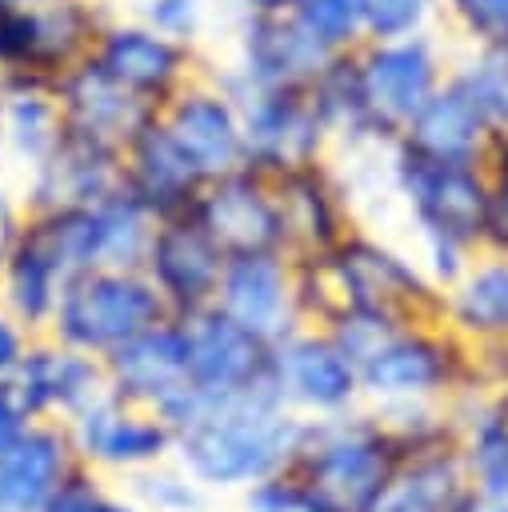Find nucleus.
Returning a JSON list of instances; mask_svg holds the SVG:
<instances>
[{
  "instance_id": "nucleus-49",
  "label": "nucleus",
  "mask_w": 508,
  "mask_h": 512,
  "mask_svg": "<svg viewBox=\"0 0 508 512\" xmlns=\"http://www.w3.org/2000/svg\"><path fill=\"white\" fill-rule=\"evenodd\" d=\"M212 4H216V0H212Z\"/></svg>"
},
{
  "instance_id": "nucleus-3",
  "label": "nucleus",
  "mask_w": 508,
  "mask_h": 512,
  "mask_svg": "<svg viewBox=\"0 0 508 512\" xmlns=\"http://www.w3.org/2000/svg\"><path fill=\"white\" fill-rule=\"evenodd\" d=\"M320 268L328 276L336 312L368 308L400 324H444V288L432 284L412 252L396 248L368 224H356L328 256H320Z\"/></svg>"
},
{
  "instance_id": "nucleus-38",
  "label": "nucleus",
  "mask_w": 508,
  "mask_h": 512,
  "mask_svg": "<svg viewBox=\"0 0 508 512\" xmlns=\"http://www.w3.org/2000/svg\"><path fill=\"white\" fill-rule=\"evenodd\" d=\"M236 500H240V512H320L308 488L288 468L248 484L244 492H236Z\"/></svg>"
},
{
  "instance_id": "nucleus-29",
  "label": "nucleus",
  "mask_w": 508,
  "mask_h": 512,
  "mask_svg": "<svg viewBox=\"0 0 508 512\" xmlns=\"http://www.w3.org/2000/svg\"><path fill=\"white\" fill-rule=\"evenodd\" d=\"M64 280H68V276L48 260V252H44L36 240H28V236L20 232L16 248H12L8 260L0 264V304H4L32 336H40V332H48V324H52V312H56V304H60Z\"/></svg>"
},
{
  "instance_id": "nucleus-19",
  "label": "nucleus",
  "mask_w": 508,
  "mask_h": 512,
  "mask_svg": "<svg viewBox=\"0 0 508 512\" xmlns=\"http://www.w3.org/2000/svg\"><path fill=\"white\" fill-rule=\"evenodd\" d=\"M188 332V380L200 392L228 396L272 380V340L256 336L216 304L184 316Z\"/></svg>"
},
{
  "instance_id": "nucleus-33",
  "label": "nucleus",
  "mask_w": 508,
  "mask_h": 512,
  "mask_svg": "<svg viewBox=\"0 0 508 512\" xmlns=\"http://www.w3.org/2000/svg\"><path fill=\"white\" fill-rule=\"evenodd\" d=\"M440 28L464 48L508 52V0H440Z\"/></svg>"
},
{
  "instance_id": "nucleus-45",
  "label": "nucleus",
  "mask_w": 508,
  "mask_h": 512,
  "mask_svg": "<svg viewBox=\"0 0 508 512\" xmlns=\"http://www.w3.org/2000/svg\"><path fill=\"white\" fill-rule=\"evenodd\" d=\"M488 172H500V168H508V132H496V140H492V148H488Z\"/></svg>"
},
{
  "instance_id": "nucleus-9",
  "label": "nucleus",
  "mask_w": 508,
  "mask_h": 512,
  "mask_svg": "<svg viewBox=\"0 0 508 512\" xmlns=\"http://www.w3.org/2000/svg\"><path fill=\"white\" fill-rule=\"evenodd\" d=\"M272 388L300 416H340L364 404L356 360L316 324L272 340Z\"/></svg>"
},
{
  "instance_id": "nucleus-12",
  "label": "nucleus",
  "mask_w": 508,
  "mask_h": 512,
  "mask_svg": "<svg viewBox=\"0 0 508 512\" xmlns=\"http://www.w3.org/2000/svg\"><path fill=\"white\" fill-rule=\"evenodd\" d=\"M332 56L292 12H232V56L220 68L260 88H308Z\"/></svg>"
},
{
  "instance_id": "nucleus-24",
  "label": "nucleus",
  "mask_w": 508,
  "mask_h": 512,
  "mask_svg": "<svg viewBox=\"0 0 508 512\" xmlns=\"http://www.w3.org/2000/svg\"><path fill=\"white\" fill-rule=\"evenodd\" d=\"M76 464L68 428L60 420H32L0 452V512H40Z\"/></svg>"
},
{
  "instance_id": "nucleus-11",
  "label": "nucleus",
  "mask_w": 508,
  "mask_h": 512,
  "mask_svg": "<svg viewBox=\"0 0 508 512\" xmlns=\"http://www.w3.org/2000/svg\"><path fill=\"white\" fill-rule=\"evenodd\" d=\"M0 384L28 412V420L68 424L76 412H84L88 404H96L108 392V372H104V356L80 352L72 344H60L56 336L40 332L28 340L24 356Z\"/></svg>"
},
{
  "instance_id": "nucleus-4",
  "label": "nucleus",
  "mask_w": 508,
  "mask_h": 512,
  "mask_svg": "<svg viewBox=\"0 0 508 512\" xmlns=\"http://www.w3.org/2000/svg\"><path fill=\"white\" fill-rule=\"evenodd\" d=\"M488 188H492L488 164L432 160L404 148L400 140L392 144V192H396V204L404 208L416 248L456 244V248L480 252Z\"/></svg>"
},
{
  "instance_id": "nucleus-1",
  "label": "nucleus",
  "mask_w": 508,
  "mask_h": 512,
  "mask_svg": "<svg viewBox=\"0 0 508 512\" xmlns=\"http://www.w3.org/2000/svg\"><path fill=\"white\" fill-rule=\"evenodd\" d=\"M304 416L292 412L272 380L212 396L200 392L192 416L176 428L172 456L212 492H244L248 484L288 468Z\"/></svg>"
},
{
  "instance_id": "nucleus-14",
  "label": "nucleus",
  "mask_w": 508,
  "mask_h": 512,
  "mask_svg": "<svg viewBox=\"0 0 508 512\" xmlns=\"http://www.w3.org/2000/svg\"><path fill=\"white\" fill-rule=\"evenodd\" d=\"M276 200H280V216H284V232H288V256L292 260H312V256H328L360 220L348 196V184L328 156L284 168L272 176Z\"/></svg>"
},
{
  "instance_id": "nucleus-36",
  "label": "nucleus",
  "mask_w": 508,
  "mask_h": 512,
  "mask_svg": "<svg viewBox=\"0 0 508 512\" xmlns=\"http://www.w3.org/2000/svg\"><path fill=\"white\" fill-rule=\"evenodd\" d=\"M152 28H160L172 40L200 44L212 24V0H148L136 8Z\"/></svg>"
},
{
  "instance_id": "nucleus-13",
  "label": "nucleus",
  "mask_w": 508,
  "mask_h": 512,
  "mask_svg": "<svg viewBox=\"0 0 508 512\" xmlns=\"http://www.w3.org/2000/svg\"><path fill=\"white\" fill-rule=\"evenodd\" d=\"M192 216L208 228V236L228 256L288 252V232H284L272 176L252 164L204 180V188L192 204Z\"/></svg>"
},
{
  "instance_id": "nucleus-18",
  "label": "nucleus",
  "mask_w": 508,
  "mask_h": 512,
  "mask_svg": "<svg viewBox=\"0 0 508 512\" xmlns=\"http://www.w3.org/2000/svg\"><path fill=\"white\" fill-rule=\"evenodd\" d=\"M120 188H124V152L68 128L60 144L20 180V196L28 212L92 208Z\"/></svg>"
},
{
  "instance_id": "nucleus-22",
  "label": "nucleus",
  "mask_w": 508,
  "mask_h": 512,
  "mask_svg": "<svg viewBox=\"0 0 508 512\" xmlns=\"http://www.w3.org/2000/svg\"><path fill=\"white\" fill-rule=\"evenodd\" d=\"M56 104H60V116H64V128L68 132H80V136H92L100 144H112L124 152V144L156 120V104L140 100L136 92H128L120 80H112L92 56L80 60L76 68H68L56 84Z\"/></svg>"
},
{
  "instance_id": "nucleus-34",
  "label": "nucleus",
  "mask_w": 508,
  "mask_h": 512,
  "mask_svg": "<svg viewBox=\"0 0 508 512\" xmlns=\"http://www.w3.org/2000/svg\"><path fill=\"white\" fill-rule=\"evenodd\" d=\"M364 40H400L440 32V0H356Z\"/></svg>"
},
{
  "instance_id": "nucleus-28",
  "label": "nucleus",
  "mask_w": 508,
  "mask_h": 512,
  "mask_svg": "<svg viewBox=\"0 0 508 512\" xmlns=\"http://www.w3.org/2000/svg\"><path fill=\"white\" fill-rule=\"evenodd\" d=\"M468 488L460 448H436L404 456L372 512H452Z\"/></svg>"
},
{
  "instance_id": "nucleus-47",
  "label": "nucleus",
  "mask_w": 508,
  "mask_h": 512,
  "mask_svg": "<svg viewBox=\"0 0 508 512\" xmlns=\"http://www.w3.org/2000/svg\"><path fill=\"white\" fill-rule=\"evenodd\" d=\"M112 4H116V8H124V12H136V8H140V4H148V0H112Z\"/></svg>"
},
{
  "instance_id": "nucleus-30",
  "label": "nucleus",
  "mask_w": 508,
  "mask_h": 512,
  "mask_svg": "<svg viewBox=\"0 0 508 512\" xmlns=\"http://www.w3.org/2000/svg\"><path fill=\"white\" fill-rule=\"evenodd\" d=\"M156 224H160V216L140 196H132L128 188L92 204L96 268H144Z\"/></svg>"
},
{
  "instance_id": "nucleus-5",
  "label": "nucleus",
  "mask_w": 508,
  "mask_h": 512,
  "mask_svg": "<svg viewBox=\"0 0 508 512\" xmlns=\"http://www.w3.org/2000/svg\"><path fill=\"white\" fill-rule=\"evenodd\" d=\"M172 316L144 268H88L64 280L48 336L92 356H108L140 328Z\"/></svg>"
},
{
  "instance_id": "nucleus-17",
  "label": "nucleus",
  "mask_w": 508,
  "mask_h": 512,
  "mask_svg": "<svg viewBox=\"0 0 508 512\" xmlns=\"http://www.w3.org/2000/svg\"><path fill=\"white\" fill-rule=\"evenodd\" d=\"M224 260L228 252L208 236V228L192 212H184V216H168L156 224L148 256H144V276L156 284L168 312L184 320L216 304Z\"/></svg>"
},
{
  "instance_id": "nucleus-48",
  "label": "nucleus",
  "mask_w": 508,
  "mask_h": 512,
  "mask_svg": "<svg viewBox=\"0 0 508 512\" xmlns=\"http://www.w3.org/2000/svg\"><path fill=\"white\" fill-rule=\"evenodd\" d=\"M24 4H36V0H0V8H24Z\"/></svg>"
},
{
  "instance_id": "nucleus-31",
  "label": "nucleus",
  "mask_w": 508,
  "mask_h": 512,
  "mask_svg": "<svg viewBox=\"0 0 508 512\" xmlns=\"http://www.w3.org/2000/svg\"><path fill=\"white\" fill-rule=\"evenodd\" d=\"M116 488L136 500L144 512H208L212 508V492L176 460H156L148 468L124 472L116 480Z\"/></svg>"
},
{
  "instance_id": "nucleus-15",
  "label": "nucleus",
  "mask_w": 508,
  "mask_h": 512,
  "mask_svg": "<svg viewBox=\"0 0 508 512\" xmlns=\"http://www.w3.org/2000/svg\"><path fill=\"white\" fill-rule=\"evenodd\" d=\"M160 124L188 152V160L204 172V180L248 164L240 108H236L232 92L212 76L208 64H204V72H196L180 92H172L160 104Z\"/></svg>"
},
{
  "instance_id": "nucleus-42",
  "label": "nucleus",
  "mask_w": 508,
  "mask_h": 512,
  "mask_svg": "<svg viewBox=\"0 0 508 512\" xmlns=\"http://www.w3.org/2000/svg\"><path fill=\"white\" fill-rule=\"evenodd\" d=\"M28 424H32V420H28V412H24V408L12 400V392L0 384V452H4V448H8V444H12Z\"/></svg>"
},
{
  "instance_id": "nucleus-8",
  "label": "nucleus",
  "mask_w": 508,
  "mask_h": 512,
  "mask_svg": "<svg viewBox=\"0 0 508 512\" xmlns=\"http://www.w3.org/2000/svg\"><path fill=\"white\" fill-rule=\"evenodd\" d=\"M364 404L440 400L464 384L472 360L448 324H404L360 364Z\"/></svg>"
},
{
  "instance_id": "nucleus-35",
  "label": "nucleus",
  "mask_w": 508,
  "mask_h": 512,
  "mask_svg": "<svg viewBox=\"0 0 508 512\" xmlns=\"http://www.w3.org/2000/svg\"><path fill=\"white\" fill-rule=\"evenodd\" d=\"M292 16L328 48V52H352L364 40L360 28V4L356 0H300Z\"/></svg>"
},
{
  "instance_id": "nucleus-2",
  "label": "nucleus",
  "mask_w": 508,
  "mask_h": 512,
  "mask_svg": "<svg viewBox=\"0 0 508 512\" xmlns=\"http://www.w3.org/2000/svg\"><path fill=\"white\" fill-rule=\"evenodd\" d=\"M404 452L384 420L360 404L340 416H304L288 472L320 512H372Z\"/></svg>"
},
{
  "instance_id": "nucleus-6",
  "label": "nucleus",
  "mask_w": 508,
  "mask_h": 512,
  "mask_svg": "<svg viewBox=\"0 0 508 512\" xmlns=\"http://www.w3.org/2000/svg\"><path fill=\"white\" fill-rule=\"evenodd\" d=\"M356 88L372 140H400L408 120L444 84L452 56L440 32L400 36V40H360L352 48Z\"/></svg>"
},
{
  "instance_id": "nucleus-25",
  "label": "nucleus",
  "mask_w": 508,
  "mask_h": 512,
  "mask_svg": "<svg viewBox=\"0 0 508 512\" xmlns=\"http://www.w3.org/2000/svg\"><path fill=\"white\" fill-rule=\"evenodd\" d=\"M492 140H496L492 124L484 120V112L476 108V100L460 88L452 72L400 132L404 148L432 156V160H460V164H484Z\"/></svg>"
},
{
  "instance_id": "nucleus-16",
  "label": "nucleus",
  "mask_w": 508,
  "mask_h": 512,
  "mask_svg": "<svg viewBox=\"0 0 508 512\" xmlns=\"http://www.w3.org/2000/svg\"><path fill=\"white\" fill-rule=\"evenodd\" d=\"M72 448L84 464H92L104 476H124L136 468H148L156 460L172 456L176 432L140 404H128L112 392H104L96 404H88L84 412H76L68 424Z\"/></svg>"
},
{
  "instance_id": "nucleus-40",
  "label": "nucleus",
  "mask_w": 508,
  "mask_h": 512,
  "mask_svg": "<svg viewBox=\"0 0 508 512\" xmlns=\"http://www.w3.org/2000/svg\"><path fill=\"white\" fill-rule=\"evenodd\" d=\"M24 220H28V208H24L20 188H12V184L0 176V264H4L8 252L16 248V240H20V232H24Z\"/></svg>"
},
{
  "instance_id": "nucleus-41",
  "label": "nucleus",
  "mask_w": 508,
  "mask_h": 512,
  "mask_svg": "<svg viewBox=\"0 0 508 512\" xmlns=\"http://www.w3.org/2000/svg\"><path fill=\"white\" fill-rule=\"evenodd\" d=\"M28 340H32V332L0 304V380L16 368V360L24 356V348H28Z\"/></svg>"
},
{
  "instance_id": "nucleus-10",
  "label": "nucleus",
  "mask_w": 508,
  "mask_h": 512,
  "mask_svg": "<svg viewBox=\"0 0 508 512\" xmlns=\"http://www.w3.org/2000/svg\"><path fill=\"white\" fill-rule=\"evenodd\" d=\"M92 60L112 80H120L128 92H136L140 100H148L156 108L172 92H180L196 72H204V64H208L200 44L164 36L140 12H116L92 48Z\"/></svg>"
},
{
  "instance_id": "nucleus-23",
  "label": "nucleus",
  "mask_w": 508,
  "mask_h": 512,
  "mask_svg": "<svg viewBox=\"0 0 508 512\" xmlns=\"http://www.w3.org/2000/svg\"><path fill=\"white\" fill-rule=\"evenodd\" d=\"M124 188L140 196L160 220L192 212L204 188V172L188 160V152L160 124V112L152 124H144L124 144Z\"/></svg>"
},
{
  "instance_id": "nucleus-39",
  "label": "nucleus",
  "mask_w": 508,
  "mask_h": 512,
  "mask_svg": "<svg viewBox=\"0 0 508 512\" xmlns=\"http://www.w3.org/2000/svg\"><path fill=\"white\" fill-rule=\"evenodd\" d=\"M488 216H484V252L508 256V168L488 172Z\"/></svg>"
},
{
  "instance_id": "nucleus-27",
  "label": "nucleus",
  "mask_w": 508,
  "mask_h": 512,
  "mask_svg": "<svg viewBox=\"0 0 508 512\" xmlns=\"http://www.w3.org/2000/svg\"><path fill=\"white\" fill-rule=\"evenodd\" d=\"M444 324L460 340H508V256L476 252L464 276L444 288Z\"/></svg>"
},
{
  "instance_id": "nucleus-21",
  "label": "nucleus",
  "mask_w": 508,
  "mask_h": 512,
  "mask_svg": "<svg viewBox=\"0 0 508 512\" xmlns=\"http://www.w3.org/2000/svg\"><path fill=\"white\" fill-rule=\"evenodd\" d=\"M108 392L160 412L180 388H188V332L180 316H164L104 356Z\"/></svg>"
},
{
  "instance_id": "nucleus-43",
  "label": "nucleus",
  "mask_w": 508,
  "mask_h": 512,
  "mask_svg": "<svg viewBox=\"0 0 508 512\" xmlns=\"http://www.w3.org/2000/svg\"><path fill=\"white\" fill-rule=\"evenodd\" d=\"M452 512H508V500H500V496H484V492L468 488Z\"/></svg>"
},
{
  "instance_id": "nucleus-20",
  "label": "nucleus",
  "mask_w": 508,
  "mask_h": 512,
  "mask_svg": "<svg viewBox=\"0 0 508 512\" xmlns=\"http://www.w3.org/2000/svg\"><path fill=\"white\" fill-rule=\"evenodd\" d=\"M216 308L256 336L280 340L284 332L304 324L296 308V260L288 252L228 256L216 288Z\"/></svg>"
},
{
  "instance_id": "nucleus-44",
  "label": "nucleus",
  "mask_w": 508,
  "mask_h": 512,
  "mask_svg": "<svg viewBox=\"0 0 508 512\" xmlns=\"http://www.w3.org/2000/svg\"><path fill=\"white\" fill-rule=\"evenodd\" d=\"M228 12H292L300 0H224Z\"/></svg>"
},
{
  "instance_id": "nucleus-32",
  "label": "nucleus",
  "mask_w": 508,
  "mask_h": 512,
  "mask_svg": "<svg viewBox=\"0 0 508 512\" xmlns=\"http://www.w3.org/2000/svg\"><path fill=\"white\" fill-rule=\"evenodd\" d=\"M460 88L476 100L492 132H508V52L500 48H468L448 68Z\"/></svg>"
},
{
  "instance_id": "nucleus-26",
  "label": "nucleus",
  "mask_w": 508,
  "mask_h": 512,
  "mask_svg": "<svg viewBox=\"0 0 508 512\" xmlns=\"http://www.w3.org/2000/svg\"><path fill=\"white\" fill-rule=\"evenodd\" d=\"M120 8L112 0H36L28 4L32 28V76L56 84L68 68L92 56L104 24Z\"/></svg>"
},
{
  "instance_id": "nucleus-46",
  "label": "nucleus",
  "mask_w": 508,
  "mask_h": 512,
  "mask_svg": "<svg viewBox=\"0 0 508 512\" xmlns=\"http://www.w3.org/2000/svg\"><path fill=\"white\" fill-rule=\"evenodd\" d=\"M104 512H144L136 500H128L120 488H112V496H108V504H104Z\"/></svg>"
},
{
  "instance_id": "nucleus-7",
  "label": "nucleus",
  "mask_w": 508,
  "mask_h": 512,
  "mask_svg": "<svg viewBox=\"0 0 508 512\" xmlns=\"http://www.w3.org/2000/svg\"><path fill=\"white\" fill-rule=\"evenodd\" d=\"M212 76L232 92L244 124V152L248 164L276 176L284 168L320 160L332 152V132L308 96V88H260L212 68Z\"/></svg>"
},
{
  "instance_id": "nucleus-37",
  "label": "nucleus",
  "mask_w": 508,
  "mask_h": 512,
  "mask_svg": "<svg viewBox=\"0 0 508 512\" xmlns=\"http://www.w3.org/2000/svg\"><path fill=\"white\" fill-rule=\"evenodd\" d=\"M112 488H116V484H108L104 472H96L92 464L80 460V464L56 484V492L40 504V512H104Z\"/></svg>"
}]
</instances>
